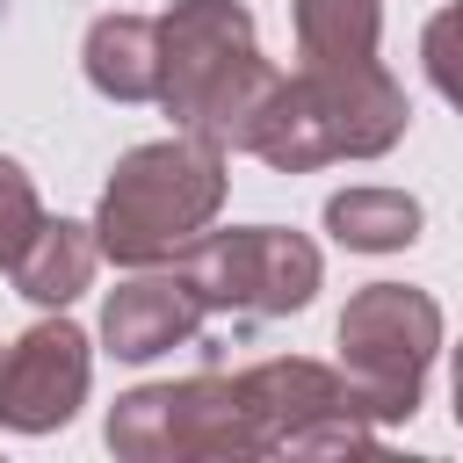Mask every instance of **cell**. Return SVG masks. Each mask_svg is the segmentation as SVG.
<instances>
[{
	"instance_id": "obj_1",
	"label": "cell",
	"mask_w": 463,
	"mask_h": 463,
	"mask_svg": "<svg viewBox=\"0 0 463 463\" xmlns=\"http://www.w3.org/2000/svg\"><path fill=\"white\" fill-rule=\"evenodd\" d=\"M275 87L282 72L260 58L253 14L239 0H174L159 14V109L174 116V130L246 152Z\"/></svg>"
},
{
	"instance_id": "obj_2",
	"label": "cell",
	"mask_w": 463,
	"mask_h": 463,
	"mask_svg": "<svg viewBox=\"0 0 463 463\" xmlns=\"http://www.w3.org/2000/svg\"><path fill=\"white\" fill-rule=\"evenodd\" d=\"M224 145L195 137V130H174V137H152V145H130L101 188V210H94V232H101V260L116 268H166L181 260L210 217L224 210Z\"/></svg>"
},
{
	"instance_id": "obj_3",
	"label": "cell",
	"mask_w": 463,
	"mask_h": 463,
	"mask_svg": "<svg viewBox=\"0 0 463 463\" xmlns=\"http://www.w3.org/2000/svg\"><path fill=\"white\" fill-rule=\"evenodd\" d=\"M412 123V101L405 87L362 58V65H297L275 101L260 109L246 152L268 159L275 174H311V166H333V159H376L405 137Z\"/></svg>"
},
{
	"instance_id": "obj_4",
	"label": "cell",
	"mask_w": 463,
	"mask_h": 463,
	"mask_svg": "<svg viewBox=\"0 0 463 463\" xmlns=\"http://www.w3.org/2000/svg\"><path fill=\"white\" fill-rule=\"evenodd\" d=\"M434 347H441V304L412 282H369L340 311V376L376 427L420 412Z\"/></svg>"
},
{
	"instance_id": "obj_5",
	"label": "cell",
	"mask_w": 463,
	"mask_h": 463,
	"mask_svg": "<svg viewBox=\"0 0 463 463\" xmlns=\"http://www.w3.org/2000/svg\"><path fill=\"white\" fill-rule=\"evenodd\" d=\"M109 449L130 463H166V456H268L275 441L239 376H181V383H137L130 398H116Z\"/></svg>"
},
{
	"instance_id": "obj_6",
	"label": "cell",
	"mask_w": 463,
	"mask_h": 463,
	"mask_svg": "<svg viewBox=\"0 0 463 463\" xmlns=\"http://www.w3.org/2000/svg\"><path fill=\"white\" fill-rule=\"evenodd\" d=\"M195 297L224 318H289L318 297V246L304 232L282 224H232V232H203L181 260H174Z\"/></svg>"
},
{
	"instance_id": "obj_7",
	"label": "cell",
	"mask_w": 463,
	"mask_h": 463,
	"mask_svg": "<svg viewBox=\"0 0 463 463\" xmlns=\"http://www.w3.org/2000/svg\"><path fill=\"white\" fill-rule=\"evenodd\" d=\"M239 383H246L253 412L268 420V441L289 449V456H347V449L376 441V420L362 412V398L347 391V376L326 369V362L275 354V362L239 369Z\"/></svg>"
},
{
	"instance_id": "obj_8",
	"label": "cell",
	"mask_w": 463,
	"mask_h": 463,
	"mask_svg": "<svg viewBox=\"0 0 463 463\" xmlns=\"http://www.w3.org/2000/svg\"><path fill=\"white\" fill-rule=\"evenodd\" d=\"M94 376V347L72 318H43L29 326L7 354H0V427L7 434H51L80 412Z\"/></svg>"
},
{
	"instance_id": "obj_9",
	"label": "cell",
	"mask_w": 463,
	"mask_h": 463,
	"mask_svg": "<svg viewBox=\"0 0 463 463\" xmlns=\"http://www.w3.org/2000/svg\"><path fill=\"white\" fill-rule=\"evenodd\" d=\"M210 318V304L195 297V282L181 268H137L130 282L109 289L101 304V340L116 362H152L181 340H195V326Z\"/></svg>"
},
{
	"instance_id": "obj_10",
	"label": "cell",
	"mask_w": 463,
	"mask_h": 463,
	"mask_svg": "<svg viewBox=\"0 0 463 463\" xmlns=\"http://www.w3.org/2000/svg\"><path fill=\"white\" fill-rule=\"evenodd\" d=\"M94 268H101V232L94 224H80V217H43L36 224V239L14 253V289L29 297V304H43V311H65L87 282H94Z\"/></svg>"
},
{
	"instance_id": "obj_11",
	"label": "cell",
	"mask_w": 463,
	"mask_h": 463,
	"mask_svg": "<svg viewBox=\"0 0 463 463\" xmlns=\"http://www.w3.org/2000/svg\"><path fill=\"white\" fill-rule=\"evenodd\" d=\"M94 94L109 101H159V22L152 14H101L80 43Z\"/></svg>"
},
{
	"instance_id": "obj_12",
	"label": "cell",
	"mask_w": 463,
	"mask_h": 463,
	"mask_svg": "<svg viewBox=\"0 0 463 463\" xmlns=\"http://www.w3.org/2000/svg\"><path fill=\"white\" fill-rule=\"evenodd\" d=\"M326 232L347 253H398L420 239V203L405 188H340L326 195Z\"/></svg>"
},
{
	"instance_id": "obj_13",
	"label": "cell",
	"mask_w": 463,
	"mask_h": 463,
	"mask_svg": "<svg viewBox=\"0 0 463 463\" xmlns=\"http://www.w3.org/2000/svg\"><path fill=\"white\" fill-rule=\"evenodd\" d=\"M383 7L376 0H297V58L304 65H362L376 58Z\"/></svg>"
},
{
	"instance_id": "obj_14",
	"label": "cell",
	"mask_w": 463,
	"mask_h": 463,
	"mask_svg": "<svg viewBox=\"0 0 463 463\" xmlns=\"http://www.w3.org/2000/svg\"><path fill=\"white\" fill-rule=\"evenodd\" d=\"M420 58H427V80L441 87V101L463 116V0H449V7L427 22V36H420Z\"/></svg>"
},
{
	"instance_id": "obj_15",
	"label": "cell",
	"mask_w": 463,
	"mask_h": 463,
	"mask_svg": "<svg viewBox=\"0 0 463 463\" xmlns=\"http://www.w3.org/2000/svg\"><path fill=\"white\" fill-rule=\"evenodd\" d=\"M43 224V203H36V181L0 152V268H14V253L36 239Z\"/></svg>"
},
{
	"instance_id": "obj_16",
	"label": "cell",
	"mask_w": 463,
	"mask_h": 463,
	"mask_svg": "<svg viewBox=\"0 0 463 463\" xmlns=\"http://www.w3.org/2000/svg\"><path fill=\"white\" fill-rule=\"evenodd\" d=\"M456 427H463V347H456Z\"/></svg>"
}]
</instances>
